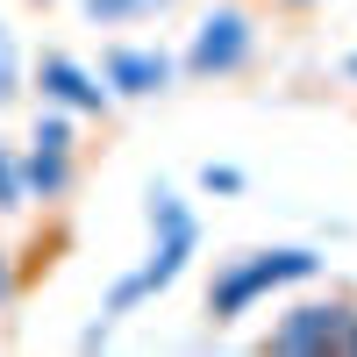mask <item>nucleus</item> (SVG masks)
<instances>
[{
  "label": "nucleus",
  "mask_w": 357,
  "mask_h": 357,
  "mask_svg": "<svg viewBox=\"0 0 357 357\" xmlns=\"http://www.w3.org/2000/svg\"><path fill=\"white\" fill-rule=\"evenodd\" d=\"M193 250H200V222H193V207L178 200V193L158 186V193H151V257H143L129 279H114V286H107V314H129L136 301L165 293V286L193 264Z\"/></svg>",
  "instance_id": "obj_1"
},
{
  "label": "nucleus",
  "mask_w": 357,
  "mask_h": 357,
  "mask_svg": "<svg viewBox=\"0 0 357 357\" xmlns=\"http://www.w3.org/2000/svg\"><path fill=\"white\" fill-rule=\"evenodd\" d=\"M314 250L301 243H286V250H243V257H229L215 279H207V314H215V329L236 314H250L272 286H293V279H314Z\"/></svg>",
  "instance_id": "obj_2"
},
{
  "label": "nucleus",
  "mask_w": 357,
  "mask_h": 357,
  "mask_svg": "<svg viewBox=\"0 0 357 357\" xmlns=\"http://www.w3.org/2000/svg\"><path fill=\"white\" fill-rule=\"evenodd\" d=\"M264 350H279V357H357V307H343V301L286 307Z\"/></svg>",
  "instance_id": "obj_3"
},
{
  "label": "nucleus",
  "mask_w": 357,
  "mask_h": 357,
  "mask_svg": "<svg viewBox=\"0 0 357 357\" xmlns=\"http://www.w3.org/2000/svg\"><path fill=\"white\" fill-rule=\"evenodd\" d=\"M250 50H257V22H250L243 8H215V15L193 29L178 72H193V79H229V72L250 65Z\"/></svg>",
  "instance_id": "obj_4"
},
{
  "label": "nucleus",
  "mask_w": 357,
  "mask_h": 357,
  "mask_svg": "<svg viewBox=\"0 0 357 357\" xmlns=\"http://www.w3.org/2000/svg\"><path fill=\"white\" fill-rule=\"evenodd\" d=\"M22 178L36 200H65L72 193V122L65 114H43L36 136H29V158H22Z\"/></svg>",
  "instance_id": "obj_5"
},
{
  "label": "nucleus",
  "mask_w": 357,
  "mask_h": 357,
  "mask_svg": "<svg viewBox=\"0 0 357 357\" xmlns=\"http://www.w3.org/2000/svg\"><path fill=\"white\" fill-rule=\"evenodd\" d=\"M100 72H107V93L143 100V93H165V86H172L178 57H172V50H158V43H114V50L100 57Z\"/></svg>",
  "instance_id": "obj_6"
},
{
  "label": "nucleus",
  "mask_w": 357,
  "mask_h": 357,
  "mask_svg": "<svg viewBox=\"0 0 357 357\" xmlns=\"http://www.w3.org/2000/svg\"><path fill=\"white\" fill-rule=\"evenodd\" d=\"M36 86H43V100H50V107H72V114H107V100H114L86 65H72L65 50H50L43 65H36Z\"/></svg>",
  "instance_id": "obj_7"
},
{
  "label": "nucleus",
  "mask_w": 357,
  "mask_h": 357,
  "mask_svg": "<svg viewBox=\"0 0 357 357\" xmlns=\"http://www.w3.org/2000/svg\"><path fill=\"white\" fill-rule=\"evenodd\" d=\"M79 8H86V22L122 29V22H151V15H165L172 0H79Z\"/></svg>",
  "instance_id": "obj_8"
},
{
  "label": "nucleus",
  "mask_w": 357,
  "mask_h": 357,
  "mask_svg": "<svg viewBox=\"0 0 357 357\" xmlns=\"http://www.w3.org/2000/svg\"><path fill=\"white\" fill-rule=\"evenodd\" d=\"M29 200V178H22V158L0 151V215H15V207Z\"/></svg>",
  "instance_id": "obj_9"
},
{
  "label": "nucleus",
  "mask_w": 357,
  "mask_h": 357,
  "mask_svg": "<svg viewBox=\"0 0 357 357\" xmlns=\"http://www.w3.org/2000/svg\"><path fill=\"white\" fill-rule=\"evenodd\" d=\"M15 93H22V57H15V36L0 29V107H8Z\"/></svg>",
  "instance_id": "obj_10"
},
{
  "label": "nucleus",
  "mask_w": 357,
  "mask_h": 357,
  "mask_svg": "<svg viewBox=\"0 0 357 357\" xmlns=\"http://www.w3.org/2000/svg\"><path fill=\"white\" fill-rule=\"evenodd\" d=\"M200 186L207 193H243V172L236 165H200Z\"/></svg>",
  "instance_id": "obj_11"
},
{
  "label": "nucleus",
  "mask_w": 357,
  "mask_h": 357,
  "mask_svg": "<svg viewBox=\"0 0 357 357\" xmlns=\"http://www.w3.org/2000/svg\"><path fill=\"white\" fill-rule=\"evenodd\" d=\"M15 301V272H8V257H0V307Z\"/></svg>",
  "instance_id": "obj_12"
},
{
  "label": "nucleus",
  "mask_w": 357,
  "mask_h": 357,
  "mask_svg": "<svg viewBox=\"0 0 357 357\" xmlns=\"http://www.w3.org/2000/svg\"><path fill=\"white\" fill-rule=\"evenodd\" d=\"M286 8H314V0H286Z\"/></svg>",
  "instance_id": "obj_13"
},
{
  "label": "nucleus",
  "mask_w": 357,
  "mask_h": 357,
  "mask_svg": "<svg viewBox=\"0 0 357 357\" xmlns=\"http://www.w3.org/2000/svg\"><path fill=\"white\" fill-rule=\"evenodd\" d=\"M350 79H357V50H350Z\"/></svg>",
  "instance_id": "obj_14"
}]
</instances>
